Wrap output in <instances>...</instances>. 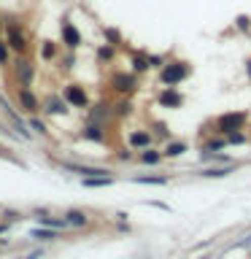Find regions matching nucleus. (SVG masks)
<instances>
[{
  "instance_id": "1",
  "label": "nucleus",
  "mask_w": 251,
  "mask_h": 259,
  "mask_svg": "<svg viewBox=\"0 0 251 259\" xmlns=\"http://www.w3.org/2000/svg\"><path fill=\"white\" fill-rule=\"evenodd\" d=\"M248 121V111H232V113H224V116L216 119V133H222V138L232 135V133H243Z\"/></svg>"
},
{
  "instance_id": "2",
  "label": "nucleus",
  "mask_w": 251,
  "mask_h": 259,
  "mask_svg": "<svg viewBox=\"0 0 251 259\" xmlns=\"http://www.w3.org/2000/svg\"><path fill=\"white\" fill-rule=\"evenodd\" d=\"M189 76V65L186 62H168L165 68L159 70V81H162V87H173V84H181V81Z\"/></svg>"
},
{
  "instance_id": "3",
  "label": "nucleus",
  "mask_w": 251,
  "mask_h": 259,
  "mask_svg": "<svg viewBox=\"0 0 251 259\" xmlns=\"http://www.w3.org/2000/svg\"><path fill=\"white\" fill-rule=\"evenodd\" d=\"M62 100L73 105V108H87L89 105V95L84 92V87H78V84H68L62 89Z\"/></svg>"
},
{
  "instance_id": "4",
  "label": "nucleus",
  "mask_w": 251,
  "mask_h": 259,
  "mask_svg": "<svg viewBox=\"0 0 251 259\" xmlns=\"http://www.w3.org/2000/svg\"><path fill=\"white\" fill-rule=\"evenodd\" d=\"M111 89L119 95H133L138 89V78L135 73H116V76L111 78Z\"/></svg>"
},
{
  "instance_id": "5",
  "label": "nucleus",
  "mask_w": 251,
  "mask_h": 259,
  "mask_svg": "<svg viewBox=\"0 0 251 259\" xmlns=\"http://www.w3.org/2000/svg\"><path fill=\"white\" fill-rule=\"evenodd\" d=\"M14 73H16V81H19L22 87H30V81L35 78V65L27 62V60L22 57V60H16V65H14Z\"/></svg>"
},
{
  "instance_id": "6",
  "label": "nucleus",
  "mask_w": 251,
  "mask_h": 259,
  "mask_svg": "<svg viewBox=\"0 0 251 259\" xmlns=\"http://www.w3.org/2000/svg\"><path fill=\"white\" fill-rule=\"evenodd\" d=\"M157 100H159L162 108H181V105H184V95H181V92H176L173 87H165V89L159 92Z\"/></svg>"
},
{
  "instance_id": "7",
  "label": "nucleus",
  "mask_w": 251,
  "mask_h": 259,
  "mask_svg": "<svg viewBox=\"0 0 251 259\" xmlns=\"http://www.w3.org/2000/svg\"><path fill=\"white\" fill-rule=\"evenodd\" d=\"M19 105H22V111H24V113H30V116H35V113L40 111L38 97L32 95L27 87H22V89H19Z\"/></svg>"
},
{
  "instance_id": "8",
  "label": "nucleus",
  "mask_w": 251,
  "mask_h": 259,
  "mask_svg": "<svg viewBox=\"0 0 251 259\" xmlns=\"http://www.w3.org/2000/svg\"><path fill=\"white\" fill-rule=\"evenodd\" d=\"M0 108H3V113H6V119L11 121V124H14L16 130H19V135H22V138H30V133H27V124H24V121L19 119V113H16V111L11 108V105H8V103L3 100V97H0Z\"/></svg>"
},
{
  "instance_id": "9",
  "label": "nucleus",
  "mask_w": 251,
  "mask_h": 259,
  "mask_svg": "<svg viewBox=\"0 0 251 259\" xmlns=\"http://www.w3.org/2000/svg\"><path fill=\"white\" fill-rule=\"evenodd\" d=\"M130 149H138V151H143V149H151V133H146V130H135V133H130Z\"/></svg>"
},
{
  "instance_id": "10",
  "label": "nucleus",
  "mask_w": 251,
  "mask_h": 259,
  "mask_svg": "<svg viewBox=\"0 0 251 259\" xmlns=\"http://www.w3.org/2000/svg\"><path fill=\"white\" fill-rule=\"evenodd\" d=\"M8 44H11V49H16L19 54H24L27 52V38H24V32L19 30V27H8Z\"/></svg>"
},
{
  "instance_id": "11",
  "label": "nucleus",
  "mask_w": 251,
  "mask_h": 259,
  "mask_svg": "<svg viewBox=\"0 0 251 259\" xmlns=\"http://www.w3.org/2000/svg\"><path fill=\"white\" fill-rule=\"evenodd\" d=\"M65 222H68V227L84 230V227H89V216L84 213V210H78V208H70V210H65Z\"/></svg>"
},
{
  "instance_id": "12",
  "label": "nucleus",
  "mask_w": 251,
  "mask_h": 259,
  "mask_svg": "<svg viewBox=\"0 0 251 259\" xmlns=\"http://www.w3.org/2000/svg\"><path fill=\"white\" fill-rule=\"evenodd\" d=\"M81 135H84L87 141H95V143H103V141H105V133H103V124H100V121L87 124L84 130H81Z\"/></svg>"
},
{
  "instance_id": "13",
  "label": "nucleus",
  "mask_w": 251,
  "mask_h": 259,
  "mask_svg": "<svg viewBox=\"0 0 251 259\" xmlns=\"http://www.w3.org/2000/svg\"><path fill=\"white\" fill-rule=\"evenodd\" d=\"M46 113H52V116H62V113H68V103L60 100V97H49L46 105H44Z\"/></svg>"
},
{
  "instance_id": "14",
  "label": "nucleus",
  "mask_w": 251,
  "mask_h": 259,
  "mask_svg": "<svg viewBox=\"0 0 251 259\" xmlns=\"http://www.w3.org/2000/svg\"><path fill=\"white\" fill-rule=\"evenodd\" d=\"M138 159L143 162V165H159L162 159H165V151H157V149H143L141 154H138Z\"/></svg>"
},
{
  "instance_id": "15",
  "label": "nucleus",
  "mask_w": 251,
  "mask_h": 259,
  "mask_svg": "<svg viewBox=\"0 0 251 259\" xmlns=\"http://www.w3.org/2000/svg\"><path fill=\"white\" fill-rule=\"evenodd\" d=\"M62 40H65L68 49H76L81 44V35H78V30L73 27V24H62Z\"/></svg>"
},
{
  "instance_id": "16",
  "label": "nucleus",
  "mask_w": 251,
  "mask_h": 259,
  "mask_svg": "<svg viewBox=\"0 0 251 259\" xmlns=\"http://www.w3.org/2000/svg\"><path fill=\"white\" fill-rule=\"evenodd\" d=\"M81 184H84L87 189H97V186H111V184H113V176H89V178H84Z\"/></svg>"
},
{
  "instance_id": "17",
  "label": "nucleus",
  "mask_w": 251,
  "mask_h": 259,
  "mask_svg": "<svg viewBox=\"0 0 251 259\" xmlns=\"http://www.w3.org/2000/svg\"><path fill=\"white\" fill-rule=\"evenodd\" d=\"M38 216H40V224H44V227H52V230H65V227H68V222H65V219L46 216L44 210H38Z\"/></svg>"
},
{
  "instance_id": "18",
  "label": "nucleus",
  "mask_w": 251,
  "mask_h": 259,
  "mask_svg": "<svg viewBox=\"0 0 251 259\" xmlns=\"http://www.w3.org/2000/svg\"><path fill=\"white\" fill-rule=\"evenodd\" d=\"M133 181H135V184H151V186H162V184H168L170 178H168V176H135Z\"/></svg>"
},
{
  "instance_id": "19",
  "label": "nucleus",
  "mask_w": 251,
  "mask_h": 259,
  "mask_svg": "<svg viewBox=\"0 0 251 259\" xmlns=\"http://www.w3.org/2000/svg\"><path fill=\"white\" fill-rule=\"evenodd\" d=\"M235 170V165H227V167H214V170H202V178H227Z\"/></svg>"
},
{
  "instance_id": "20",
  "label": "nucleus",
  "mask_w": 251,
  "mask_h": 259,
  "mask_svg": "<svg viewBox=\"0 0 251 259\" xmlns=\"http://www.w3.org/2000/svg\"><path fill=\"white\" fill-rule=\"evenodd\" d=\"M186 149H189V146H186L184 141H181V143H170V146H168V149H165V157H168V159H176V157H184V154H186Z\"/></svg>"
},
{
  "instance_id": "21",
  "label": "nucleus",
  "mask_w": 251,
  "mask_h": 259,
  "mask_svg": "<svg viewBox=\"0 0 251 259\" xmlns=\"http://www.w3.org/2000/svg\"><path fill=\"white\" fill-rule=\"evenodd\" d=\"M149 68H151L149 57H143V54H135L133 57V73H143V70H149Z\"/></svg>"
},
{
  "instance_id": "22",
  "label": "nucleus",
  "mask_w": 251,
  "mask_h": 259,
  "mask_svg": "<svg viewBox=\"0 0 251 259\" xmlns=\"http://www.w3.org/2000/svg\"><path fill=\"white\" fill-rule=\"evenodd\" d=\"M30 238L32 240H54V238H60V235H57L54 230L49 232V230H30Z\"/></svg>"
},
{
  "instance_id": "23",
  "label": "nucleus",
  "mask_w": 251,
  "mask_h": 259,
  "mask_svg": "<svg viewBox=\"0 0 251 259\" xmlns=\"http://www.w3.org/2000/svg\"><path fill=\"white\" fill-rule=\"evenodd\" d=\"M40 54H44V60H54V57H57V46L52 44V40H46V44L40 46Z\"/></svg>"
},
{
  "instance_id": "24",
  "label": "nucleus",
  "mask_w": 251,
  "mask_h": 259,
  "mask_svg": "<svg viewBox=\"0 0 251 259\" xmlns=\"http://www.w3.org/2000/svg\"><path fill=\"white\" fill-rule=\"evenodd\" d=\"M105 38H108V46H119V40H121L119 30H113V27H105Z\"/></svg>"
},
{
  "instance_id": "25",
  "label": "nucleus",
  "mask_w": 251,
  "mask_h": 259,
  "mask_svg": "<svg viewBox=\"0 0 251 259\" xmlns=\"http://www.w3.org/2000/svg\"><path fill=\"white\" fill-rule=\"evenodd\" d=\"M30 127L35 130L38 135H49V130H46V124H44V121H40V119H35V116H30Z\"/></svg>"
},
{
  "instance_id": "26",
  "label": "nucleus",
  "mask_w": 251,
  "mask_h": 259,
  "mask_svg": "<svg viewBox=\"0 0 251 259\" xmlns=\"http://www.w3.org/2000/svg\"><path fill=\"white\" fill-rule=\"evenodd\" d=\"M240 143H246V133H232V135H227V146H240Z\"/></svg>"
},
{
  "instance_id": "27",
  "label": "nucleus",
  "mask_w": 251,
  "mask_h": 259,
  "mask_svg": "<svg viewBox=\"0 0 251 259\" xmlns=\"http://www.w3.org/2000/svg\"><path fill=\"white\" fill-rule=\"evenodd\" d=\"M113 49H116V46H103V49H100V60H111V57H113Z\"/></svg>"
},
{
  "instance_id": "28",
  "label": "nucleus",
  "mask_w": 251,
  "mask_h": 259,
  "mask_svg": "<svg viewBox=\"0 0 251 259\" xmlns=\"http://www.w3.org/2000/svg\"><path fill=\"white\" fill-rule=\"evenodd\" d=\"M3 62H8V44L0 40V65H3Z\"/></svg>"
},
{
  "instance_id": "29",
  "label": "nucleus",
  "mask_w": 251,
  "mask_h": 259,
  "mask_svg": "<svg viewBox=\"0 0 251 259\" xmlns=\"http://www.w3.org/2000/svg\"><path fill=\"white\" fill-rule=\"evenodd\" d=\"M151 68H165V57H149Z\"/></svg>"
},
{
  "instance_id": "30",
  "label": "nucleus",
  "mask_w": 251,
  "mask_h": 259,
  "mask_svg": "<svg viewBox=\"0 0 251 259\" xmlns=\"http://www.w3.org/2000/svg\"><path fill=\"white\" fill-rule=\"evenodd\" d=\"M238 27H240V30H248V27H251L248 16H238Z\"/></svg>"
},
{
  "instance_id": "31",
  "label": "nucleus",
  "mask_w": 251,
  "mask_h": 259,
  "mask_svg": "<svg viewBox=\"0 0 251 259\" xmlns=\"http://www.w3.org/2000/svg\"><path fill=\"white\" fill-rule=\"evenodd\" d=\"M130 111H133V105H130V103H121L116 113H121V116H124V113H130Z\"/></svg>"
},
{
  "instance_id": "32",
  "label": "nucleus",
  "mask_w": 251,
  "mask_h": 259,
  "mask_svg": "<svg viewBox=\"0 0 251 259\" xmlns=\"http://www.w3.org/2000/svg\"><path fill=\"white\" fill-rule=\"evenodd\" d=\"M8 219H11V222H16V219H22V216L16 213V210H6V222H8Z\"/></svg>"
},
{
  "instance_id": "33",
  "label": "nucleus",
  "mask_w": 251,
  "mask_h": 259,
  "mask_svg": "<svg viewBox=\"0 0 251 259\" xmlns=\"http://www.w3.org/2000/svg\"><path fill=\"white\" fill-rule=\"evenodd\" d=\"M154 130H157V135H162V138H168V130H165V124H157V127H154Z\"/></svg>"
},
{
  "instance_id": "34",
  "label": "nucleus",
  "mask_w": 251,
  "mask_h": 259,
  "mask_svg": "<svg viewBox=\"0 0 251 259\" xmlns=\"http://www.w3.org/2000/svg\"><path fill=\"white\" fill-rule=\"evenodd\" d=\"M76 65V57H65V68H73Z\"/></svg>"
},
{
  "instance_id": "35",
  "label": "nucleus",
  "mask_w": 251,
  "mask_h": 259,
  "mask_svg": "<svg viewBox=\"0 0 251 259\" xmlns=\"http://www.w3.org/2000/svg\"><path fill=\"white\" fill-rule=\"evenodd\" d=\"M40 254H44V251H32V254H27V256H24V259H38Z\"/></svg>"
},
{
  "instance_id": "36",
  "label": "nucleus",
  "mask_w": 251,
  "mask_h": 259,
  "mask_svg": "<svg viewBox=\"0 0 251 259\" xmlns=\"http://www.w3.org/2000/svg\"><path fill=\"white\" fill-rule=\"evenodd\" d=\"M246 76H248V78H251V60H248V62H246Z\"/></svg>"
},
{
  "instance_id": "37",
  "label": "nucleus",
  "mask_w": 251,
  "mask_h": 259,
  "mask_svg": "<svg viewBox=\"0 0 251 259\" xmlns=\"http://www.w3.org/2000/svg\"><path fill=\"white\" fill-rule=\"evenodd\" d=\"M8 230V224H0V232H6Z\"/></svg>"
}]
</instances>
